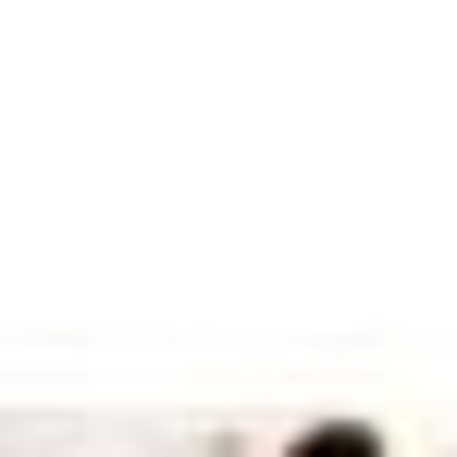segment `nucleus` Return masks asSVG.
Listing matches in <instances>:
<instances>
[{"mask_svg":"<svg viewBox=\"0 0 457 457\" xmlns=\"http://www.w3.org/2000/svg\"><path fill=\"white\" fill-rule=\"evenodd\" d=\"M285 457H383V433L371 420H321V433H297Z\"/></svg>","mask_w":457,"mask_h":457,"instance_id":"obj_1","label":"nucleus"}]
</instances>
